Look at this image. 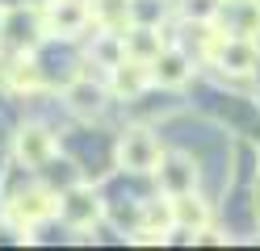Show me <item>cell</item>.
I'll return each mask as SVG.
<instances>
[{
    "label": "cell",
    "mask_w": 260,
    "mask_h": 251,
    "mask_svg": "<svg viewBox=\"0 0 260 251\" xmlns=\"http://www.w3.org/2000/svg\"><path fill=\"white\" fill-rule=\"evenodd\" d=\"M159 159H164V151H159V138L151 130H126L122 138H118V163L126 167V172H155Z\"/></svg>",
    "instance_id": "1"
},
{
    "label": "cell",
    "mask_w": 260,
    "mask_h": 251,
    "mask_svg": "<svg viewBox=\"0 0 260 251\" xmlns=\"http://www.w3.org/2000/svg\"><path fill=\"white\" fill-rule=\"evenodd\" d=\"M51 213H59V197L46 193V189H29V193H17L9 201V218H13V226H21V230L38 226L42 218H51Z\"/></svg>",
    "instance_id": "2"
},
{
    "label": "cell",
    "mask_w": 260,
    "mask_h": 251,
    "mask_svg": "<svg viewBox=\"0 0 260 251\" xmlns=\"http://www.w3.org/2000/svg\"><path fill=\"white\" fill-rule=\"evenodd\" d=\"M88 21H92V9L84 5V0H55V5L46 9V17H42V29L72 38V33H80Z\"/></svg>",
    "instance_id": "3"
},
{
    "label": "cell",
    "mask_w": 260,
    "mask_h": 251,
    "mask_svg": "<svg viewBox=\"0 0 260 251\" xmlns=\"http://www.w3.org/2000/svg\"><path fill=\"white\" fill-rule=\"evenodd\" d=\"M59 218L68 226H76V230H84V226H92L96 218H101V201L92 197V189H72V193H63L59 197Z\"/></svg>",
    "instance_id": "4"
},
{
    "label": "cell",
    "mask_w": 260,
    "mask_h": 251,
    "mask_svg": "<svg viewBox=\"0 0 260 251\" xmlns=\"http://www.w3.org/2000/svg\"><path fill=\"white\" fill-rule=\"evenodd\" d=\"M214 59H218L222 71L243 76V71H252V67H256V46L248 38H239V33H235V38H226V33H222V38L214 42Z\"/></svg>",
    "instance_id": "5"
},
{
    "label": "cell",
    "mask_w": 260,
    "mask_h": 251,
    "mask_svg": "<svg viewBox=\"0 0 260 251\" xmlns=\"http://www.w3.org/2000/svg\"><path fill=\"white\" fill-rule=\"evenodd\" d=\"M159 50H164V42H159V33L147 29V25H130L122 33V59H135V63H155Z\"/></svg>",
    "instance_id": "6"
},
{
    "label": "cell",
    "mask_w": 260,
    "mask_h": 251,
    "mask_svg": "<svg viewBox=\"0 0 260 251\" xmlns=\"http://www.w3.org/2000/svg\"><path fill=\"white\" fill-rule=\"evenodd\" d=\"M155 176H159V189H164L168 197L193 193V180H198V172L189 167L185 155H164V159H159V167H155Z\"/></svg>",
    "instance_id": "7"
},
{
    "label": "cell",
    "mask_w": 260,
    "mask_h": 251,
    "mask_svg": "<svg viewBox=\"0 0 260 251\" xmlns=\"http://www.w3.org/2000/svg\"><path fill=\"white\" fill-rule=\"evenodd\" d=\"M51 155H55V138H51L42 126H25V130L17 134V159H21L25 167H42Z\"/></svg>",
    "instance_id": "8"
},
{
    "label": "cell",
    "mask_w": 260,
    "mask_h": 251,
    "mask_svg": "<svg viewBox=\"0 0 260 251\" xmlns=\"http://www.w3.org/2000/svg\"><path fill=\"white\" fill-rule=\"evenodd\" d=\"M189 59L181 55V50H172V46H164L159 50V59L151 63V80L155 84H164V88H181V84L189 80Z\"/></svg>",
    "instance_id": "9"
},
{
    "label": "cell",
    "mask_w": 260,
    "mask_h": 251,
    "mask_svg": "<svg viewBox=\"0 0 260 251\" xmlns=\"http://www.w3.org/2000/svg\"><path fill=\"white\" fill-rule=\"evenodd\" d=\"M172 222L176 226H185L193 234H202L210 226V209H206V201L202 197H193V193H176L172 197Z\"/></svg>",
    "instance_id": "10"
},
{
    "label": "cell",
    "mask_w": 260,
    "mask_h": 251,
    "mask_svg": "<svg viewBox=\"0 0 260 251\" xmlns=\"http://www.w3.org/2000/svg\"><path fill=\"white\" fill-rule=\"evenodd\" d=\"M147 84H151V67L147 63L122 59L118 67H113V92H118V96H139Z\"/></svg>",
    "instance_id": "11"
},
{
    "label": "cell",
    "mask_w": 260,
    "mask_h": 251,
    "mask_svg": "<svg viewBox=\"0 0 260 251\" xmlns=\"http://www.w3.org/2000/svg\"><path fill=\"white\" fill-rule=\"evenodd\" d=\"M92 21L105 33H122L130 29V0H92Z\"/></svg>",
    "instance_id": "12"
},
{
    "label": "cell",
    "mask_w": 260,
    "mask_h": 251,
    "mask_svg": "<svg viewBox=\"0 0 260 251\" xmlns=\"http://www.w3.org/2000/svg\"><path fill=\"white\" fill-rule=\"evenodd\" d=\"M68 105L80 117H92V113H101V105H105V88H101V84H92V80H76L72 88H68Z\"/></svg>",
    "instance_id": "13"
},
{
    "label": "cell",
    "mask_w": 260,
    "mask_h": 251,
    "mask_svg": "<svg viewBox=\"0 0 260 251\" xmlns=\"http://www.w3.org/2000/svg\"><path fill=\"white\" fill-rule=\"evenodd\" d=\"M9 84H13V88H17V92H34L38 88V67L34 63H29V59H21V63H13V71H9Z\"/></svg>",
    "instance_id": "14"
},
{
    "label": "cell",
    "mask_w": 260,
    "mask_h": 251,
    "mask_svg": "<svg viewBox=\"0 0 260 251\" xmlns=\"http://www.w3.org/2000/svg\"><path fill=\"white\" fill-rule=\"evenodd\" d=\"M25 5H38V9H51L55 0H25Z\"/></svg>",
    "instance_id": "15"
}]
</instances>
